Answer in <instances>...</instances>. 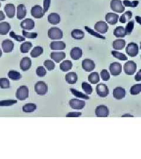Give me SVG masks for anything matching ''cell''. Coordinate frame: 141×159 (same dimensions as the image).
<instances>
[{
    "mask_svg": "<svg viewBox=\"0 0 141 159\" xmlns=\"http://www.w3.org/2000/svg\"><path fill=\"white\" fill-rule=\"evenodd\" d=\"M48 35L51 40H61L63 37V32L59 28L52 27L48 31Z\"/></svg>",
    "mask_w": 141,
    "mask_h": 159,
    "instance_id": "1",
    "label": "cell"
},
{
    "mask_svg": "<svg viewBox=\"0 0 141 159\" xmlns=\"http://www.w3.org/2000/svg\"><path fill=\"white\" fill-rule=\"evenodd\" d=\"M137 69V65L133 61H128L125 63L124 70L125 73L128 75H132L135 73Z\"/></svg>",
    "mask_w": 141,
    "mask_h": 159,
    "instance_id": "2",
    "label": "cell"
},
{
    "mask_svg": "<svg viewBox=\"0 0 141 159\" xmlns=\"http://www.w3.org/2000/svg\"><path fill=\"white\" fill-rule=\"evenodd\" d=\"M29 96V89L25 85L20 86L16 92L17 99L20 100H25Z\"/></svg>",
    "mask_w": 141,
    "mask_h": 159,
    "instance_id": "3",
    "label": "cell"
},
{
    "mask_svg": "<svg viewBox=\"0 0 141 159\" xmlns=\"http://www.w3.org/2000/svg\"><path fill=\"white\" fill-rule=\"evenodd\" d=\"M110 7L112 10L118 13H122L125 10L121 0H111Z\"/></svg>",
    "mask_w": 141,
    "mask_h": 159,
    "instance_id": "4",
    "label": "cell"
},
{
    "mask_svg": "<svg viewBox=\"0 0 141 159\" xmlns=\"http://www.w3.org/2000/svg\"><path fill=\"white\" fill-rule=\"evenodd\" d=\"M126 52L130 57H136L139 52V46L135 43H130L126 47Z\"/></svg>",
    "mask_w": 141,
    "mask_h": 159,
    "instance_id": "5",
    "label": "cell"
},
{
    "mask_svg": "<svg viewBox=\"0 0 141 159\" xmlns=\"http://www.w3.org/2000/svg\"><path fill=\"white\" fill-rule=\"evenodd\" d=\"M34 89L38 95L43 96L48 92V85L44 81H38L35 84Z\"/></svg>",
    "mask_w": 141,
    "mask_h": 159,
    "instance_id": "6",
    "label": "cell"
},
{
    "mask_svg": "<svg viewBox=\"0 0 141 159\" xmlns=\"http://www.w3.org/2000/svg\"><path fill=\"white\" fill-rule=\"evenodd\" d=\"M69 105L74 110H82L85 106L86 103L83 100L77 98H72L69 102Z\"/></svg>",
    "mask_w": 141,
    "mask_h": 159,
    "instance_id": "7",
    "label": "cell"
},
{
    "mask_svg": "<svg viewBox=\"0 0 141 159\" xmlns=\"http://www.w3.org/2000/svg\"><path fill=\"white\" fill-rule=\"evenodd\" d=\"M31 14L33 17L35 18H41L44 17L45 13L44 12V9L41 6L36 5L31 8Z\"/></svg>",
    "mask_w": 141,
    "mask_h": 159,
    "instance_id": "8",
    "label": "cell"
},
{
    "mask_svg": "<svg viewBox=\"0 0 141 159\" xmlns=\"http://www.w3.org/2000/svg\"><path fill=\"white\" fill-rule=\"evenodd\" d=\"M109 111L106 106L99 105L95 108V114L98 117H107Z\"/></svg>",
    "mask_w": 141,
    "mask_h": 159,
    "instance_id": "9",
    "label": "cell"
},
{
    "mask_svg": "<svg viewBox=\"0 0 141 159\" xmlns=\"http://www.w3.org/2000/svg\"><path fill=\"white\" fill-rule=\"evenodd\" d=\"M122 65L118 62L112 63L109 66V71L113 76H118L122 73Z\"/></svg>",
    "mask_w": 141,
    "mask_h": 159,
    "instance_id": "10",
    "label": "cell"
},
{
    "mask_svg": "<svg viewBox=\"0 0 141 159\" xmlns=\"http://www.w3.org/2000/svg\"><path fill=\"white\" fill-rule=\"evenodd\" d=\"M96 91L97 94L102 98L107 97L109 94V89L107 85L102 83L96 85Z\"/></svg>",
    "mask_w": 141,
    "mask_h": 159,
    "instance_id": "11",
    "label": "cell"
},
{
    "mask_svg": "<svg viewBox=\"0 0 141 159\" xmlns=\"http://www.w3.org/2000/svg\"><path fill=\"white\" fill-rule=\"evenodd\" d=\"M82 67L86 72H90L95 68V63L90 59H84L82 61Z\"/></svg>",
    "mask_w": 141,
    "mask_h": 159,
    "instance_id": "12",
    "label": "cell"
},
{
    "mask_svg": "<svg viewBox=\"0 0 141 159\" xmlns=\"http://www.w3.org/2000/svg\"><path fill=\"white\" fill-rule=\"evenodd\" d=\"M94 29L97 32L101 34H105L107 32L109 29V27L107 23L103 21H98L95 24Z\"/></svg>",
    "mask_w": 141,
    "mask_h": 159,
    "instance_id": "13",
    "label": "cell"
},
{
    "mask_svg": "<svg viewBox=\"0 0 141 159\" xmlns=\"http://www.w3.org/2000/svg\"><path fill=\"white\" fill-rule=\"evenodd\" d=\"M126 96V90L124 88L117 87L113 91V96L117 100H121Z\"/></svg>",
    "mask_w": 141,
    "mask_h": 159,
    "instance_id": "14",
    "label": "cell"
},
{
    "mask_svg": "<svg viewBox=\"0 0 141 159\" xmlns=\"http://www.w3.org/2000/svg\"><path fill=\"white\" fill-rule=\"evenodd\" d=\"M14 47V43L10 40H4L2 42V48L3 51L6 53L11 52Z\"/></svg>",
    "mask_w": 141,
    "mask_h": 159,
    "instance_id": "15",
    "label": "cell"
},
{
    "mask_svg": "<svg viewBox=\"0 0 141 159\" xmlns=\"http://www.w3.org/2000/svg\"><path fill=\"white\" fill-rule=\"evenodd\" d=\"M4 10L6 12L7 16L10 18H14L15 15V7L12 4H6L4 8Z\"/></svg>",
    "mask_w": 141,
    "mask_h": 159,
    "instance_id": "16",
    "label": "cell"
},
{
    "mask_svg": "<svg viewBox=\"0 0 141 159\" xmlns=\"http://www.w3.org/2000/svg\"><path fill=\"white\" fill-rule=\"evenodd\" d=\"M106 21L111 25H115L119 20V16L118 14L113 12H108L105 16Z\"/></svg>",
    "mask_w": 141,
    "mask_h": 159,
    "instance_id": "17",
    "label": "cell"
},
{
    "mask_svg": "<svg viewBox=\"0 0 141 159\" xmlns=\"http://www.w3.org/2000/svg\"><path fill=\"white\" fill-rule=\"evenodd\" d=\"M21 27L24 30H31L35 27V22L32 19L27 18L21 23Z\"/></svg>",
    "mask_w": 141,
    "mask_h": 159,
    "instance_id": "18",
    "label": "cell"
},
{
    "mask_svg": "<svg viewBox=\"0 0 141 159\" xmlns=\"http://www.w3.org/2000/svg\"><path fill=\"white\" fill-rule=\"evenodd\" d=\"M32 65L31 60L28 57H24L20 61V68L24 71H27L31 68Z\"/></svg>",
    "mask_w": 141,
    "mask_h": 159,
    "instance_id": "19",
    "label": "cell"
},
{
    "mask_svg": "<svg viewBox=\"0 0 141 159\" xmlns=\"http://www.w3.org/2000/svg\"><path fill=\"white\" fill-rule=\"evenodd\" d=\"M70 56L73 60H78L82 56V50L79 47H73L71 50Z\"/></svg>",
    "mask_w": 141,
    "mask_h": 159,
    "instance_id": "20",
    "label": "cell"
},
{
    "mask_svg": "<svg viewBox=\"0 0 141 159\" xmlns=\"http://www.w3.org/2000/svg\"><path fill=\"white\" fill-rule=\"evenodd\" d=\"M50 57L54 61L59 63L66 57V54L64 52H52L50 54Z\"/></svg>",
    "mask_w": 141,
    "mask_h": 159,
    "instance_id": "21",
    "label": "cell"
},
{
    "mask_svg": "<svg viewBox=\"0 0 141 159\" xmlns=\"http://www.w3.org/2000/svg\"><path fill=\"white\" fill-rule=\"evenodd\" d=\"M65 47V43L61 41H52L50 44V48L52 50H64Z\"/></svg>",
    "mask_w": 141,
    "mask_h": 159,
    "instance_id": "22",
    "label": "cell"
},
{
    "mask_svg": "<svg viewBox=\"0 0 141 159\" xmlns=\"http://www.w3.org/2000/svg\"><path fill=\"white\" fill-rule=\"evenodd\" d=\"M48 22L52 25H57L61 21V18L58 14L52 12L48 16Z\"/></svg>",
    "mask_w": 141,
    "mask_h": 159,
    "instance_id": "23",
    "label": "cell"
},
{
    "mask_svg": "<svg viewBox=\"0 0 141 159\" xmlns=\"http://www.w3.org/2000/svg\"><path fill=\"white\" fill-rule=\"evenodd\" d=\"M65 81L69 84H74L78 81V75L75 72H71L65 75Z\"/></svg>",
    "mask_w": 141,
    "mask_h": 159,
    "instance_id": "24",
    "label": "cell"
},
{
    "mask_svg": "<svg viewBox=\"0 0 141 159\" xmlns=\"http://www.w3.org/2000/svg\"><path fill=\"white\" fill-rule=\"evenodd\" d=\"M27 15V9L24 4H20L17 7V17L18 20H22Z\"/></svg>",
    "mask_w": 141,
    "mask_h": 159,
    "instance_id": "25",
    "label": "cell"
},
{
    "mask_svg": "<svg viewBox=\"0 0 141 159\" xmlns=\"http://www.w3.org/2000/svg\"><path fill=\"white\" fill-rule=\"evenodd\" d=\"M126 46V41L124 39H118L113 41V48L116 50H122Z\"/></svg>",
    "mask_w": 141,
    "mask_h": 159,
    "instance_id": "26",
    "label": "cell"
},
{
    "mask_svg": "<svg viewBox=\"0 0 141 159\" xmlns=\"http://www.w3.org/2000/svg\"><path fill=\"white\" fill-rule=\"evenodd\" d=\"M113 35L117 38H124L127 35V34H126V30L124 27L119 26L114 30Z\"/></svg>",
    "mask_w": 141,
    "mask_h": 159,
    "instance_id": "27",
    "label": "cell"
},
{
    "mask_svg": "<svg viewBox=\"0 0 141 159\" xmlns=\"http://www.w3.org/2000/svg\"><path fill=\"white\" fill-rule=\"evenodd\" d=\"M71 36L75 40H82L84 38V32L81 30L75 29L71 32Z\"/></svg>",
    "mask_w": 141,
    "mask_h": 159,
    "instance_id": "28",
    "label": "cell"
},
{
    "mask_svg": "<svg viewBox=\"0 0 141 159\" xmlns=\"http://www.w3.org/2000/svg\"><path fill=\"white\" fill-rule=\"evenodd\" d=\"M73 63L69 60H65L60 64L59 68L63 72H67L73 68Z\"/></svg>",
    "mask_w": 141,
    "mask_h": 159,
    "instance_id": "29",
    "label": "cell"
},
{
    "mask_svg": "<svg viewBox=\"0 0 141 159\" xmlns=\"http://www.w3.org/2000/svg\"><path fill=\"white\" fill-rule=\"evenodd\" d=\"M11 29L10 24L7 22L0 23V34L6 35L8 34Z\"/></svg>",
    "mask_w": 141,
    "mask_h": 159,
    "instance_id": "30",
    "label": "cell"
},
{
    "mask_svg": "<svg viewBox=\"0 0 141 159\" xmlns=\"http://www.w3.org/2000/svg\"><path fill=\"white\" fill-rule=\"evenodd\" d=\"M88 81L90 82L91 84H95L98 83L99 81H100L99 73H97V72L92 73L91 74H90L88 75Z\"/></svg>",
    "mask_w": 141,
    "mask_h": 159,
    "instance_id": "31",
    "label": "cell"
},
{
    "mask_svg": "<svg viewBox=\"0 0 141 159\" xmlns=\"http://www.w3.org/2000/svg\"><path fill=\"white\" fill-rule=\"evenodd\" d=\"M132 17V12L130 11L125 12L119 18V22L122 23V24H125V23L129 21L131 19Z\"/></svg>",
    "mask_w": 141,
    "mask_h": 159,
    "instance_id": "32",
    "label": "cell"
},
{
    "mask_svg": "<svg viewBox=\"0 0 141 159\" xmlns=\"http://www.w3.org/2000/svg\"><path fill=\"white\" fill-rule=\"evenodd\" d=\"M37 109V106L34 103H28L23 107V110L25 113H32Z\"/></svg>",
    "mask_w": 141,
    "mask_h": 159,
    "instance_id": "33",
    "label": "cell"
},
{
    "mask_svg": "<svg viewBox=\"0 0 141 159\" xmlns=\"http://www.w3.org/2000/svg\"><path fill=\"white\" fill-rule=\"evenodd\" d=\"M43 52H44L43 48L40 46H37L34 47L33 49V50L31 52V56L33 58H37L40 56L41 54H42Z\"/></svg>",
    "mask_w": 141,
    "mask_h": 159,
    "instance_id": "34",
    "label": "cell"
},
{
    "mask_svg": "<svg viewBox=\"0 0 141 159\" xmlns=\"http://www.w3.org/2000/svg\"><path fill=\"white\" fill-rule=\"evenodd\" d=\"M32 47V43L29 41H25L20 46V51L22 53H27Z\"/></svg>",
    "mask_w": 141,
    "mask_h": 159,
    "instance_id": "35",
    "label": "cell"
},
{
    "mask_svg": "<svg viewBox=\"0 0 141 159\" xmlns=\"http://www.w3.org/2000/svg\"><path fill=\"white\" fill-rule=\"evenodd\" d=\"M8 76L10 79L12 80H19L21 79L22 75L19 72L14 71V70H11L8 73Z\"/></svg>",
    "mask_w": 141,
    "mask_h": 159,
    "instance_id": "36",
    "label": "cell"
},
{
    "mask_svg": "<svg viewBox=\"0 0 141 159\" xmlns=\"http://www.w3.org/2000/svg\"><path fill=\"white\" fill-rule=\"evenodd\" d=\"M111 54L113 57L117 59H118L119 60H122V61H126L128 60V57L127 56L121 52H119L118 51H111Z\"/></svg>",
    "mask_w": 141,
    "mask_h": 159,
    "instance_id": "37",
    "label": "cell"
},
{
    "mask_svg": "<svg viewBox=\"0 0 141 159\" xmlns=\"http://www.w3.org/2000/svg\"><path fill=\"white\" fill-rule=\"evenodd\" d=\"M82 89L87 95H90L92 93L93 89L92 86L86 82H83L82 83Z\"/></svg>",
    "mask_w": 141,
    "mask_h": 159,
    "instance_id": "38",
    "label": "cell"
},
{
    "mask_svg": "<svg viewBox=\"0 0 141 159\" xmlns=\"http://www.w3.org/2000/svg\"><path fill=\"white\" fill-rule=\"evenodd\" d=\"M141 92V84H138L132 86L130 89V93L132 95L139 94Z\"/></svg>",
    "mask_w": 141,
    "mask_h": 159,
    "instance_id": "39",
    "label": "cell"
},
{
    "mask_svg": "<svg viewBox=\"0 0 141 159\" xmlns=\"http://www.w3.org/2000/svg\"><path fill=\"white\" fill-rule=\"evenodd\" d=\"M0 87L1 89H8L10 87V83L8 79L6 78L0 79Z\"/></svg>",
    "mask_w": 141,
    "mask_h": 159,
    "instance_id": "40",
    "label": "cell"
},
{
    "mask_svg": "<svg viewBox=\"0 0 141 159\" xmlns=\"http://www.w3.org/2000/svg\"><path fill=\"white\" fill-rule=\"evenodd\" d=\"M139 4L138 1H130L128 0H124L123 1V5L125 7H136Z\"/></svg>",
    "mask_w": 141,
    "mask_h": 159,
    "instance_id": "41",
    "label": "cell"
},
{
    "mask_svg": "<svg viewBox=\"0 0 141 159\" xmlns=\"http://www.w3.org/2000/svg\"><path fill=\"white\" fill-rule=\"evenodd\" d=\"M44 65L48 70H52L55 68V63H54V61H52V60H45L44 63Z\"/></svg>",
    "mask_w": 141,
    "mask_h": 159,
    "instance_id": "42",
    "label": "cell"
},
{
    "mask_svg": "<svg viewBox=\"0 0 141 159\" xmlns=\"http://www.w3.org/2000/svg\"><path fill=\"white\" fill-rule=\"evenodd\" d=\"M134 28V21H130L127 24L126 28H125L127 35H130V34H132Z\"/></svg>",
    "mask_w": 141,
    "mask_h": 159,
    "instance_id": "43",
    "label": "cell"
},
{
    "mask_svg": "<svg viewBox=\"0 0 141 159\" xmlns=\"http://www.w3.org/2000/svg\"><path fill=\"white\" fill-rule=\"evenodd\" d=\"M100 75L102 79L105 81H107L111 78L109 72L107 70H105V69L102 70L100 73Z\"/></svg>",
    "mask_w": 141,
    "mask_h": 159,
    "instance_id": "44",
    "label": "cell"
},
{
    "mask_svg": "<svg viewBox=\"0 0 141 159\" xmlns=\"http://www.w3.org/2000/svg\"><path fill=\"white\" fill-rule=\"evenodd\" d=\"M36 74L39 77H44L46 74V71L42 66H40L36 69Z\"/></svg>",
    "mask_w": 141,
    "mask_h": 159,
    "instance_id": "45",
    "label": "cell"
},
{
    "mask_svg": "<svg viewBox=\"0 0 141 159\" xmlns=\"http://www.w3.org/2000/svg\"><path fill=\"white\" fill-rule=\"evenodd\" d=\"M70 90H71V91L72 92V93L75 96L80 97V98H84L87 99V100L89 99V97L87 96L86 95H85L83 93H82L81 92H79V91H77V90H76L75 89H71Z\"/></svg>",
    "mask_w": 141,
    "mask_h": 159,
    "instance_id": "46",
    "label": "cell"
},
{
    "mask_svg": "<svg viewBox=\"0 0 141 159\" xmlns=\"http://www.w3.org/2000/svg\"><path fill=\"white\" fill-rule=\"evenodd\" d=\"M85 29H86V30L89 33H90L91 35L95 36V37L99 38V39H105V38L104 36H102V35L99 34V33H97L96 32L94 31H93L92 29H90V28H88V27H85Z\"/></svg>",
    "mask_w": 141,
    "mask_h": 159,
    "instance_id": "47",
    "label": "cell"
},
{
    "mask_svg": "<svg viewBox=\"0 0 141 159\" xmlns=\"http://www.w3.org/2000/svg\"><path fill=\"white\" fill-rule=\"evenodd\" d=\"M23 34L25 37L29 39H35L38 35L36 33H28L24 30H23Z\"/></svg>",
    "mask_w": 141,
    "mask_h": 159,
    "instance_id": "48",
    "label": "cell"
},
{
    "mask_svg": "<svg viewBox=\"0 0 141 159\" xmlns=\"http://www.w3.org/2000/svg\"><path fill=\"white\" fill-rule=\"evenodd\" d=\"M51 5V0H44V12L46 13L48 11Z\"/></svg>",
    "mask_w": 141,
    "mask_h": 159,
    "instance_id": "49",
    "label": "cell"
},
{
    "mask_svg": "<svg viewBox=\"0 0 141 159\" xmlns=\"http://www.w3.org/2000/svg\"><path fill=\"white\" fill-rule=\"evenodd\" d=\"M10 36L12 37V38L15 39L16 40H17V41H24V40H25V38H23V37H21V36H18V35H15V33H14V32H12V31L10 33Z\"/></svg>",
    "mask_w": 141,
    "mask_h": 159,
    "instance_id": "50",
    "label": "cell"
},
{
    "mask_svg": "<svg viewBox=\"0 0 141 159\" xmlns=\"http://www.w3.org/2000/svg\"><path fill=\"white\" fill-rule=\"evenodd\" d=\"M82 115L81 113H69L66 116L67 117H78Z\"/></svg>",
    "mask_w": 141,
    "mask_h": 159,
    "instance_id": "51",
    "label": "cell"
},
{
    "mask_svg": "<svg viewBox=\"0 0 141 159\" xmlns=\"http://www.w3.org/2000/svg\"><path fill=\"white\" fill-rule=\"evenodd\" d=\"M135 80L136 81H141V69L136 73L135 76Z\"/></svg>",
    "mask_w": 141,
    "mask_h": 159,
    "instance_id": "52",
    "label": "cell"
},
{
    "mask_svg": "<svg viewBox=\"0 0 141 159\" xmlns=\"http://www.w3.org/2000/svg\"><path fill=\"white\" fill-rule=\"evenodd\" d=\"M6 18V16L4 13L2 11H0V21L4 20Z\"/></svg>",
    "mask_w": 141,
    "mask_h": 159,
    "instance_id": "53",
    "label": "cell"
},
{
    "mask_svg": "<svg viewBox=\"0 0 141 159\" xmlns=\"http://www.w3.org/2000/svg\"><path fill=\"white\" fill-rule=\"evenodd\" d=\"M135 20L137 23L141 25V17H140V16H136Z\"/></svg>",
    "mask_w": 141,
    "mask_h": 159,
    "instance_id": "54",
    "label": "cell"
},
{
    "mask_svg": "<svg viewBox=\"0 0 141 159\" xmlns=\"http://www.w3.org/2000/svg\"><path fill=\"white\" fill-rule=\"evenodd\" d=\"M134 116L133 115H131L130 114H125L122 116V117H134Z\"/></svg>",
    "mask_w": 141,
    "mask_h": 159,
    "instance_id": "55",
    "label": "cell"
},
{
    "mask_svg": "<svg viewBox=\"0 0 141 159\" xmlns=\"http://www.w3.org/2000/svg\"><path fill=\"white\" fill-rule=\"evenodd\" d=\"M2 51H1V48H0V58L1 57V56H2Z\"/></svg>",
    "mask_w": 141,
    "mask_h": 159,
    "instance_id": "56",
    "label": "cell"
},
{
    "mask_svg": "<svg viewBox=\"0 0 141 159\" xmlns=\"http://www.w3.org/2000/svg\"><path fill=\"white\" fill-rule=\"evenodd\" d=\"M140 49L141 50V42L140 43Z\"/></svg>",
    "mask_w": 141,
    "mask_h": 159,
    "instance_id": "57",
    "label": "cell"
},
{
    "mask_svg": "<svg viewBox=\"0 0 141 159\" xmlns=\"http://www.w3.org/2000/svg\"><path fill=\"white\" fill-rule=\"evenodd\" d=\"M0 1H6V0H0Z\"/></svg>",
    "mask_w": 141,
    "mask_h": 159,
    "instance_id": "58",
    "label": "cell"
},
{
    "mask_svg": "<svg viewBox=\"0 0 141 159\" xmlns=\"http://www.w3.org/2000/svg\"><path fill=\"white\" fill-rule=\"evenodd\" d=\"M1 2H0V8H1Z\"/></svg>",
    "mask_w": 141,
    "mask_h": 159,
    "instance_id": "59",
    "label": "cell"
},
{
    "mask_svg": "<svg viewBox=\"0 0 141 159\" xmlns=\"http://www.w3.org/2000/svg\"></svg>",
    "mask_w": 141,
    "mask_h": 159,
    "instance_id": "60",
    "label": "cell"
}]
</instances>
